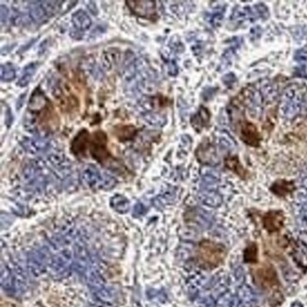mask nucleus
Returning a JSON list of instances; mask_svg holds the SVG:
<instances>
[{
	"mask_svg": "<svg viewBox=\"0 0 307 307\" xmlns=\"http://www.w3.org/2000/svg\"><path fill=\"white\" fill-rule=\"evenodd\" d=\"M226 257V247L216 241L203 239L196 249L198 264L206 268H214L223 264Z\"/></svg>",
	"mask_w": 307,
	"mask_h": 307,
	"instance_id": "f257e3e1",
	"label": "nucleus"
},
{
	"mask_svg": "<svg viewBox=\"0 0 307 307\" xmlns=\"http://www.w3.org/2000/svg\"><path fill=\"white\" fill-rule=\"evenodd\" d=\"M107 142L108 139L104 132L98 131L90 134L87 152H89L92 157L101 165H105L112 158V154L107 147Z\"/></svg>",
	"mask_w": 307,
	"mask_h": 307,
	"instance_id": "f03ea898",
	"label": "nucleus"
},
{
	"mask_svg": "<svg viewBox=\"0 0 307 307\" xmlns=\"http://www.w3.org/2000/svg\"><path fill=\"white\" fill-rule=\"evenodd\" d=\"M127 7L140 18L150 21H156L159 18L157 11V2L150 0H128Z\"/></svg>",
	"mask_w": 307,
	"mask_h": 307,
	"instance_id": "7ed1b4c3",
	"label": "nucleus"
},
{
	"mask_svg": "<svg viewBox=\"0 0 307 307\" xmlns=\"http://www.w3.org/2000/svg\"><path fill=\"white\" fill-rule=\"evenodd\" d=\"M238 135L240 140L250 147H257L262 141L261 133L257 127L246 118L238 122Z\"/></svg>",
	"mask_w": 307,
	"mask_h": 307,
	"instance_id": "20e7f679",
	"label": "nucleus"
},
{
	"mask_svg": "<svg viewBox=\"0 0 307 307\" xmlns=\"http://www.w3.org/2000/svg\"><path fill=\"white\" fill-rule=\"evenodd\" d=\"M90 138V133L83 130L78 133L71 143V151L78 158H84L87 155V147Z\"/></svg>",
	"mask_w": 307,
	"mask_h": 307,
	"instance_id": "39448f33",
	"label": "nucleus"
},
{
	"mask_svg": "<svg viewBox=\"0 0 307 307\" xmlns=\"http://www.w3.org/2000/svg\"><path fill=\"white\" fill-rule=\"evenodd\" d=\"M224 166L229 169L234 174L238 176L242 180H248L250 178V172L247 168L242 165L241 161L238 155H228L224 159Z\"/></svg>",
	"mask_w": 307,
	"mask_h": 307,
	"instance_id": "423d86ee",
	"label": "nucleus"
},
{
	"mask_svg": "<svg viewBox=\"0 0 307 307\" xmlns=\"http://www.w3.org/2000/svg\"><path fill=\"white\" fill-rule=\"evenodd\" d=\"M284 222V216L279 211H270L263 216V225L267 232L279 231Z\"/></svg>",
	"mask_w": 307,
	"mask_h": 307,
	"instance_id": "0eeeda50",
	"label": "nucleus"
},
{
	"mask_svg": "<svg viewBox=\"0 0 307 307\" xmlns=\"http://www.w3.org/2000/svg\"><path fill=\"white\" fill-rule=\"evenodd\" d=\"M211 113L209 110L202 106L199 111L191 119V125L197 132H201L203 128L209 124Z\"/></svg>",
	"mask_w": 307,
	"mask_h": 307,
	"instance_id": "6e6552de",
	"label": "nucleus"
},
{
	"mask_svg": "<svg viewBox=\"0 0 307 307\" xmlns=\"http://www.w3.org/2000/svg\"><path fill=\"white\" fill-rule=\"evenodd\" d=\"M255 279L263 287L272 286L275 281V273L270 266H262L255 272Z\"/></svg>",
	"mask_w": 307,
	"mask_h": 307,
	"instance_id": "1a4fd4ad",
	"label": "nucleus"
},
{
	"mask_svg": "<svg viewBox=\"0 0 307 307\" xmlns=\"http://www.w3.org/2000/svg\"><path fill=\"white\" fill-rule=\"evenodd\" d=\"M72 23L74 27L80 31H85L91 28L92 20L90 16L84 11H77L72 15Z\"/></svg>",
	"mask_w": 307,
	"mask_h": 307,
	"instance_id": "9d476101",
	"label": "nucleus"
},
{
	"mask_svg": "<svg viewBox=\"0 0 307 307\" xmlns=\"http://www.w3.org/2000/svg\"><path fill=\"white\" fill-rule=\"evenodd\" d=\"M138 130L133 125H120L117 126L113 130V133L116 137L120 142H126L129 140H133Z\"/></svg>",
	"mask_w": 307,
	"mask_h": 307,
	"instance_id": "9b49d317",
	"label": "nucleus"
},
{
	"mask_svg": "<svg viewBox=\"0 0 307 307\" xmlns=\"http://www.w3.org/2000/svg\"><path fill=\"white\" fill-rule=\"evenodd\" d=\"M36 69H37V63H29L28 65H26L22 71L21 76L19 78L17 85L20 87H25L28 85L35 75Z\"/></svg>",
	"mask_w": 307,
	"mask_h": 307,
	"instance_id": "f8f14e48",
	"label": "nucleus"
},
{
	"mask_svg": "<svg viewBox=\"0 0 307 307\" xmlns=\"http://www.w3.org/2000/svg\"><path fill=\"white\" fill-rule=\"evenodd\" d=\"M16 77V71L14 68V64L8 63L2 64L0 67V78L2 82H12Z\"/></svg>",
	"mask_w": 307,
	"mask_h": 307,
	"instance_id": "ddd939ff",
	"label": "nucleus"
},
{
	"mask_svg": "<svg viewBox=\"0 0 307 307\" xmlns=\"http://www.w3.org/2000/svg\"><path fill=\"white\" fill-rule=\"evenodd\" d=\"M40 4L46 14L48 16H52L60 11V8H61L60 4H62V2H60V1L59 2L58 1H43V2H40Z\"/></svg>",
	"mask_w": 307,
	"mask_h": 307,
	"instance_id": "4468645a",
	"label": "nucleus"
},
{
	"mask_svg": "<svg viewBox=\"0 0 307 307\" xmlns=\"http://www.w3.org/2000/svg\"><path fill=\"white\" fill-rule=\"evenodd\" d=\"M257 254H258L257 245H255L254 243L248 245V247L245 249L244 251L245 262L255 263L257 261Z\"/></svg>",
	"mask_w": 307,
	"mask_h": 307,
	"instance_id": "2eb2a0df",
	"label": "nucleus"
},
{
	"mask_svg": "<svg viewBox=\"0 0 307 307\" xmlns=\"http://www.w3.org/2000/svg\"><path fill=\"white\" fill-rule=\"evenodd\" d=\"M45 15L47 14L41 5H33L30 9V16L34 21H42Z\"/></svg>",
	"mask_w": 307,
	"mask_h": 307,
	"instance_id": "dca6fc26",
	"label": "nucleus"
},
{
	"mask_svg": "<svg viewBox=\"0 0 307 307\" xmlns=\"http://www.w3.org/2000/svg\"><path fill=\"white\" fill-rule=\"evenodd\" d=\"M8 15H9L8 8L4 5H1V22L2 23L7 20Z\"/></svg>",
	"mask_w": 307,
	"mask_h": 307,
	"instance_id": "f3484780",
	"label": "nucleus"
}]
</instances>
